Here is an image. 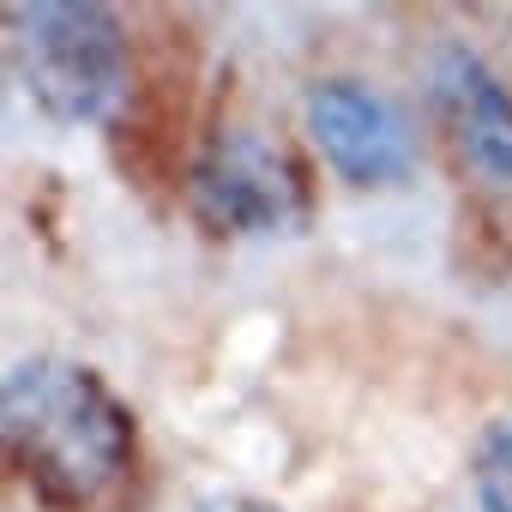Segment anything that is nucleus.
<instances>
[{"mask_svg":"<svg viewBox=\"0 0 512 512\" xmlns=\"http://www.w3.org/2000/svg\"><path fill=\"white\" fill-rule=\"evenodd\" d=\"M0 428H7L13 464L49 506H85L115 482L133 452L127 410L91 368L67 356L13 362L0 386Z\"/></svg>","mask_w":512,"mask_h":512,"instance_id":"nucleus-1","label":"nucleus"},{"mask_svg":"<svg viewBox=\"0 0 512 512\" xmlns=\"http://www.w3.org/2000/svg\"><path fill=\"white\" fill-rule=\"evenodd\" d=\"M7 49L25 97L55 127L115 121L133 97V43L97 0H19L7 7Z\"/></svg>","mask_w":512,"mask_h":512,"instance_id":"nucleus-2","label":"nucleus"},{"mask_svg":"<svg viewBox=\"0 0 512 512\" xmlns=\"http://www.w3.org/2000/svg\"><path fill=\"white\" fill-rule=\"evenodd\" d=\"M193 217L217 235H290L302 223V187L284 151L253 133V127H223L193 175H187Z\"/></svg>","mask_w":512,"mask_h":512,"instance_id":"nucleus-3","label":"nucleus"},{"mask_svg":"<svg viewBox=\"0 0 512 512\" xmlns=\"http://www.w3.org/2000/svg\"><path fill=\"white\" fill-rule=\"evenodd\" d=\"M308 133L320 145V157L350 181V187H398L416 169V127L410 115L356 79H326L308 91L302 103Z\"/></svg>","mask_w":512,"mask_h":512,"instance_id":"nucleus-4","label":"nucleus"},{"mask_svg":"<svg viewBox=\"0 0 512 512\" xmlns=\"http://www.w3.org/2000/svg\"><path fill=\"white\" fill-rule=\"evenodd\" d=\"M428 91L458 157L494 193H512V91L494 79V67L464 43H440L428 61Z\"/></svg>","mask_w":512,"mask_h":512,"instance_id":"nucleus-5","label":"nucleus"},{"mask_svg":"<svg viewBox=\"0 0 512 512\" xmlns=\"http://www.w3.org/2000/svg\"><path fill=\"white\" fill-rule=\"evenodd\" d=\"M181 37L169 49H151L133 67V97L121 109V163L139 169V175H169L175 169V151H181L187 79H193V61H187V43Z\"/></svg>","mask_w":512,"mask_h":512,"instance_id":"nucleus-6","label":"nucleus"},{"mask_svg":"<svg viewBox=\"0 0 512 512\" xmlns=\"http://www.w3.org/2000/svg\"><path fill=\"white\" fill-rule=\"evenodd\" d=\"M470 488H476V506L482 512H512V422H494L476 440Z\"/></svg>","mask_w":512,"mask_h":512,"instance_id":"nucleus-7","label":"nucleus"},{"mask_svg":"<svg viewBox=\"0 0 512 512\" xmlns=\"http://www.w3.org/2000/svg\"><path fill=\"white\" fill-rule=\"evenodd\" d=\"M193 512H278L272 500H253V494H205Z\"/></svg>","mask_w":512,"mask_h":512,"instance_id":"nucleus-8","label":"nucleus"}]
</instances>
